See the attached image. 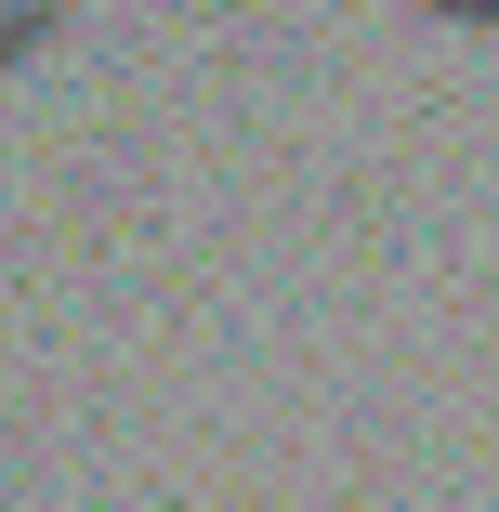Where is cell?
<instances>
[{"label": "cell", "mask_w": 499, "mask_h": 512, "mask_svg": "<svg viewBox=\"0 0 499 512\" xmlns=\"http://www.w3.org/2000/svg\"><path fill=\"white\" fill-rule=\"evenodd\" d=\"M421 14H460V27H499V0H421Z\"/></svg>", "instance_id": "cell-2"}, {"label": "cell", "mask_w": 499, "mask_h": 512, "mask_svg": "<svg viewBox=\"0 0 499 512\" xmlns=\"http://www.w3.org/2000/svg\"><path fill=\"white\" fill-rule=\"evenodd\" d=\"M53 14H66V0H0V40H14V53H27V40H40Z\"/></svg>", "instance_id": "cell-1"}]
</instances>
